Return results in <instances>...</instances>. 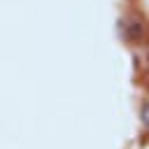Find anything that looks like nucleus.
Masks as SVG:
<instances>
[{
    "label": "nucleus",
    "mask_w": 149,
    "mask_h": 149,
    "mask_svg": "<svg viewBox=\"0 0 149 149\" xmlns=\"http://www.w3.org/2000/svg\"><path fill=\"white\" fill-rule=\"evenodd\" d=\"M140 128L142 133H149V98H144L140 105Z\"/></svg>",
    "instance_id": "nucleus-1"
}]
</instances>
